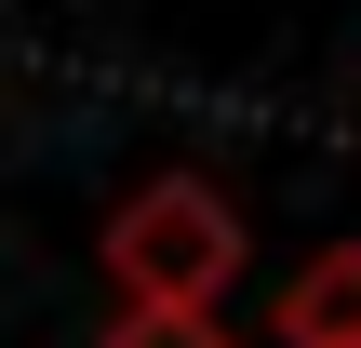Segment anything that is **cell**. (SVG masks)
<instances>
[{"mask_svg":"<svg viewBox=\"0 0 361 348\" xmlns=\"http://www.w3.org/2000/svg\"><path fill=\"white\" fill-rule=\"evenodd\" d=\"M107 268L134 308H228V268H241V215L201 188V174H161L107 215Z\"/></svg>","mask_w":361,"mask_h":348,"instance_id":"6da1fadb","label":"cell"},{"mask_svg":"<svg viewBox=\"0 0 361 348\" xmlns=\"http://www.w3.org/2000/svg\"><path fill=\"white\" fill-rule=\"evenodd\" d=\"M281 348H361V241L308 255L281 282Z\"/></svg>","mask_w":361,"mask_h":348,"instance_id":"7a4b0ae2","label":"cell"},{"mask_svg":"<svg viewBox=\"0 0 361 348\" xmlns=\"http://www.w3.org/2000/svg\"><path fill=\"white\" fill-rule=\"evenodd\" d=\"M107 348H228V308H121Z\"/></svg>","mask_w":361,"mask_h":348,"instance_id":"3957f363","label":"cell"}]
</instances>
